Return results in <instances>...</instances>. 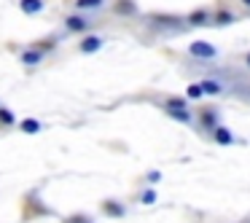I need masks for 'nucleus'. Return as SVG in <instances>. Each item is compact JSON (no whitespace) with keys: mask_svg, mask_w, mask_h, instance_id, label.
I'll list each match as a JSON object with an SVG mask.
<instances>
[{"mask_svg":"<svg viewBox=\"0 0 250 223\" xmlns=\"http://www.w3.org/2000/svg\"><path fill=\"white\" fill-rule=\"evenodd\" d=\"M188 51H191V57H194V60H212V57L218 54L215 46L205 43V41H194V43L188 46Z\"/></svg>","mask_w":250,"mask_h":223,"instance_id":"obj_1","label":"nucleus"},{"mask_svg":"<svg viewBox=\"0 0 250 223\" xmlns=\"http://www.w3.org/2000/svg\"><path fill=\"white\" fill-rule=\"evenodd\" d=\"M65 27L73 30V33H83V30L89 27V19H86V17H78V14H73V17H65Z\"/></svg>","mask_w":250,"mask_h":223,"instance_id":"obj_2","label":"nucleus"},{"mask_svg":"<svg viewBox=\"0 0 250 223\" xmlns=\"http://www.w3.org/2000/svg\"><path fill=\"white\" fill-rule=\"evenodd\" d=\"M212 135H215V142H218V145H231V142H234L231 132H229L226 126H215V129H212Z\"/></svg>","mask_w":250,"mask_h":223,"instance_id":"obj_3","label":"nucleus"},{"mask_svg":"<svg viewBox=\"0 0 250 223\" xmlns=\"http://www.w3.org/2000/svg\"><path fill=\"white\" fill-rule=\"evenodd\" d=\"M100 46H103V38H100V35H89V38H83V41H81V51H86V54L97 51Z\"/></svg>","mask_w":250,"mask_h":223,"instance_id":"obj_4","label":"nucleus"},{"mask_svg":"<svg viewBox=\"0 0 250 223\" xmlns=\"http://www.w3.org/2000/svg\"><path fill=\"white\" fill-rule=\"evenodd\" d=\"M19 6H22V11L24 14H38V11H43V0H19Z\"/></svg>","mask_w":250,"mask_h":223,"instance_id":"obj_5","label":"nucleus"},{"mask_svg":"<svg viewBox=\"0 0 250 223\" xmlns=\"http://www.w3.org/2000/svg\"><path fill=\"white\" fill-rule=\"evenodd\" d=\"M22 62L24 65H38V62H43V51H38V49H30V51H22Z\"/></svg>","mask_w":250,"mask_h":223,"instance_id":"obj_6","label":"nucleus"},{"mask_svg":"<svg viewBox=\"0 0 250 223\" xmlns=\"http://www.w3.org/2000/svg\"><path fill=\"white\" fill-rule=\"evenodd\" d=\"M19 126H22V132H27V135H35V132H41V121H38V119H24Z\"/></svg>","mask_w":250,"mask_h":223,"instance_id":"obj_7","label":"nucleus"},{"mask_svg":"<svg viewBox=\"0 0 250 223\" xmlns=\"http://www.w3.org/2000/svg\"><path fill=\"white\" fill-rule=\"evenodd\" d=\"M202 92H205V94H218V92H221V83L212 81V78H207V81L202 83Z\"/></svg>","mask_w":250,"mask_h":223,"instance_id":"obj_8","label":"nucleus"},{"mask_svg":"<svg viewBox=\"0 0 250 223\" xmlns=\"http://www.w3.org/2000/svg\"><path fill=\"white\" fill-rule=\"evenodd\" d=\"M212 22H215V24H231L234 22V14L231 11H221V14H215Z\"/></svg>","mask_w":250,"mask_h":223,"instance_id":"obj_9","label":"nucleus"},{"mask_svg":"<svg viewBox=\"0 0 250 223\" xmlns=\"http://www.w3.org/2000/svg\"><path fill=\"white\" fill-rule=\"evenodd\" d=\"M186 105H188V102H186L183 97H172V100L167 102V108H169V110H186Z\"/></svg>","mask_w":250,"mask_h":223,"instance_id":"obj_10","label":"nucleus"},{"mask_svg":"<svg viewBox=\"0 0 250 223\" xmlns=\"http://www.w3.org/2000/svg\"><path fill=\"white\" fill-rule=\"evenodd\" d=\"M207 22V11H194L188 17V24H205Z\"/></svg>","mask_w":250,"mask_h":223,"instance_id":"obj_11","label":"nucleus"},{"mask_svg":"<svg viewBox=\"0 0 250 223\" xmlns=\"http://www.w3.org/2000/svg\"><path fill=\"white\" fill-rule=\"evenodd\" d=\"M105 0H76V6L78 8H100Z\"/></svg>","mask_w":250,"mask_h":223,"instance_id":"obj_12","label":"nucleus"},{"mask_svg":"<svg viewBox=\"0 0 250 223\" xmlns=\"http://www.w3.org/2000/svg\"><path fill=\"white\" fill-rule=\"evenodd\" d=\"M186 94H188L191 100H199L205 92H202V86H196V83H191V86H188V92H186Z\"/></svg>","mask_w":250,"mask_h":223,"instance_id":"obj_13","label":"nucleus"},{"mask_svg":"<svg viewBox=\"0 0 250 223\" xmlns=\"http://www.w3.org/2000/svg\"><path fill=\"white\" fill-rule=\"evenodd\" d=\"M0 121L3 124H14V113L11 110H0Z\"/></svg>","mask_w":250,"mask_h":223,"instance_id":"obj_14","label":"nucleus"},{"mask_svg":"<svg viewBox=\"0 0 250 223\" xmlns=\"http://www.w3.org/2000/svg\"><path fill=\"white\" fill-rule=\"evenodd\" d=\"M105 210H108L110 215H124V210H121L119 204H113V202H110V204H105Z\"/></svg>","mask_w":250,"mask_h":223,"instance_id":"obj_15","label":"nucleus"},{"mask_svg":"<svg viewBox=\"0 0 250 223\" xmlns=\"http://www.w3.org/2000/svg\"><path fill=\"white\" fill-rule=\"evenodd\" d=\"M169 113H172V119H178V121H188V119H191L186 110H169Z\"/></svg>","mask_w":250,"mask_h":223,"instance_id":"obj_16","label":"nucleus"},{"mask_svg":"<svg viewBox=\"0 0 250 223\" xmlns=\"http://www.w3.org/2000/svg\"><path fill=\"white\" fill-rule=\"evenodd\" d=\"M153 199H156V191H146V194H143V202H146V204H151Z\"/></svg>","mask_w":250,"mask_h":223,"instance_id":"obj_17","label":"nucleus"},{"mask_svg":"<svg viewBox=\"0 0 250 223\" xmlns=\"http://www.w3.org/2000/svg\"><path fill=\"white\" fill-rule=\"evenodd\" d=\"M245 62H248V67H250V54H248V60H245Z\"/></svg>","mask_w":250,"mask_h":223,"instance_id":"obj_18","label":"nucleus"},{"mask_svg":"<svg viewBox=\"0 0 250 223\" xmlns=\"http://www.w3.org/2000/svg\"><path fill=\"white\" fill-rule=\"evenodd\" d=\"M242 3H245V6H250V0H242Z\"/></svg>","mask_w":250,"mask_h":223,"instance_id":"obj_19","label":"nucleus"}]
</instances>
